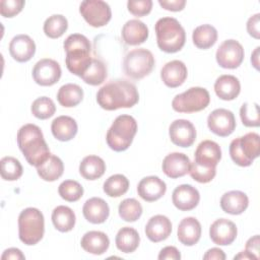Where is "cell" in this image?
Masks as SVG:
<instances>
[{
  "label": "cell",
  "instance_id": "6da1fadb",
  "mask_svg": "<svg viewBox=\"0 0 260 260\" xmlns=\"http://www.w3.org/2000/svg\"><path fill=\"white\" fill-rule=\"evenodd\" d=\"M139 101L136 86L125 79L112 80L103 85L96 92V102L107 111L121 108H132Z\"/></svg>",
  "mask_w": 260,
  "mask_h": 260
},
{
  "label": "cell",
  "instance_id": "7a4b0ae2",
  "mask_svg": "<svg viewBox=\"0 0 260 260\" xmlns=\"http://www.w3.org/2000/svg\"><path fill=\"white\" fill-rule=\"evenodd\" d=\"M17 144L26 161L34 167L42 165L50 155L49 146L41 128L35 124H25L17 131Z\"/></svg>",
  "mask_w": 260,
  "mask_h": 260
},
{
  "label": "cell",
  "instance_id": "3957f363",
  "mask_svg": "<svg viewBox=\"0 0 260 260\" xmlns=\"http://www.w3.org/2000/svg\"><path fill=\"white\" fill-rule=\"evenodd\" d=\"M66 52L65 63L67 69L74 75L81 77L91 64V45L89 40L81 34H72L63 43Z\"/></svg>",
  "mask_w": 260,
  "mask_h": 260
},
{
  "label": "cell",
  "instance_id": "277c9868",
  "mask_svg": "<svg viewBox=\"0 0 260 260\" xmlns=\"http://www.w3.org/2000/svg\"><path fill=\"white\" fill-rule=\"evenodd\" d=\"M155 35L158 48L166 53L179 52L185 45L186 32L178 19L162 17L155 22Z\"/></svg>",
  "mask_w": 260,
  "mask_h": 260
},
{
  "label": "cell",
  "instance_id": "5b68a950",
  "mask_svg": "<svg viewBox=\"0 0 260 260\" xmlns=\"http://www.w3.org/2000/svg\"><path fill=\"white\" fill-rule=\"evenodd\" d=\"M136 132V120L130 115H120L114 120L107 132V144L114 151H124L131 145Z\"/></svg>",
  "mask_w": 260,
  "mask_h": 260
},
{
  "label": "cell",
  "instance_id": "8992f818",
  "mask_svg": "<svg viewBox=\"0 0 260 260\" xmlns=\"http://www.w3.org/2000/svg\"><path fill=\"white\" fill-rule=\"evenodd\" d=\"M45 234V218L43 213L35 207L23 209L18 215V237L27 245L38 244Z\"/></svg>",
  "mask_w": 260,
  "mask_h": 260
},
{
  "label": "cell",
  "instance_id": "52a82bcc",
  "mask_svg": "<svg viewBox=\"0 0 260 260\" xmlns=\"http://www.w3.org/2000/svg\"><path fill=\"white\" fill-rule=\"evenodd\" d=\"M154 63V57L149 50L138 48L126 54L123 61V69L128 77L141 79L152 71Z\"/></svg>",
  "mask_w": 260,
  "mask_h": 260
},
{
  "label": "cell",
  "instance_id": "ba28073f",
  "mask_svg": "<svg viewBox=\"0 0 260 260\" xmlns=\"http://www.w3.org/2000/svg\"><path fill=\"white\" fill-rule=\"evenodd\" d=\"M210 103V95L206 88L190 87L177 94L172 101V108L178 113H196L204 110Z\"/></svg>",
  "mask_w": 260,
  "mask_h": 260
},
{
  "label": "cell",
  "instance_id": "9c48e42d",
  "mask_svg": "<svg viewBox=\"0 0 260 260\" xmlns=\"http://www.w3.org/2000/svg\"><path fill=\"white\" fill-rule=\"evenodd\" d=\"M79 12L84 20L93 27L106 25L112 17L110 5L103 0H84L79 5Z\"/></svg>",
  "mask_w": 260,
  "mask_h": 260
},
{
  "label": "cell",
  "instance_id": "30bf717a",
  "mask_svg": "<svg viewBox=\"0 0 260 260\" xmlns=\"http://www.w3.org/2000/svg\"><path fill=\"white\" fill-rule=\"evenodd\" d=\"M244 56L243 46L233 39L223 41L217 48L215 54L217 64L225 69L238 68L242 64Z\"/></svg>",
  "mask_w": 260,
  "mask_h": 260
},
{
  "label": "cell",
  "instance_id": "8fae6325",
  "mask_svg": "<svg viewBox=\"0 0 260 260\" xmlns=\"http://www.w3.org/2000/svg\"><path fill=\"white\" fill-rule=\"evenodd\" d=\"M31 74L34 80L39 85L51 86L59 81L62 70L57 61L50 58H44L35 64Z\"/></svg>",
  "mask_w": 260,
  "mask_h": 260
},
{
  "label": "cell",
  "instance_id": "7c38bea8",
  "mask_svg": "<svg viewBox=\"0 0 260 260\" xmlns=\"http://www.w3.org/2000/svg\"><path fill=\"white\" fill-rule=\"evenodd\" d=\"M207 126L215 135L226 137L236 129V119L232 111L215 109L207 117Z\"/></svg>",
  "mask_w": 260,
  "mask_h": 260
},
{
  "label": "cell",
  "instance_id": "4fadbf2b",
  "mask_svg": "<svg viewBox=\"0 0 260 260\" xmlns=\"http://www.w3.org/2000/svg\"><path fill=\"white\" fill-rule=\"evenodd\" d=\"M171 141L180 147L191 146L196 139V129L192 122L186 119H177L169 127Z\"/></svg>",
  "mask_w": 260,
  "mask_h": 260
},
{
  "label": "cell",
  "instance_id": "5bb4252c",
  "mask_svg": "<svg viewBox=\"0 0 260 260\" xmlns=\"http://www.w3.org/2000/svg\"><path fill=\"white\" fill-rule=\"evenodd\" d=\"M237 225L230 219L218 218L209 228L210 240L218 246L231 245L237 238Z\"/></svg>",
  "mask_w": 260,
  "mask_h": 260
},
{
  "label": "cell",
  "instance_id": "9a60e30c",
  "mask_svg": "<svg viewBox=\"0 0 260 260\" xmlns=\"http://www.w3.org/2000/svg\"><path fill=\"white\" fill-rule=\"evenodd\" d=\"M173 204L182 211H189L194 209L199 201V191L189 184H182L175 188L172 194Z\"/></svg>",
  "mask_w": 260,
  "mask_h": 260
},
{
  "label": "cell",
  "instance_id": "2e32d148",
  "mask_svg": "<svg viewBox=\"0 0 260 260\" xmlns=\"http://www.w3.org/2000/svg\"><path fill=\"white\" fill-rule=\"evenodd\" d=\"M190 166V158L185 153L172 152L164 158L161 169L166 176L171 179H177L189 173Z\"/></svg>",
  "mask_w": 260,
  "mask_h": 260
},
{
  "label": "cell",
  "instance_id": "e0dca14e",
  "mask_svg": "<svg viewBox=\"0 0 260 260\" xmlns=\"http://www.w3.org/2000/svg\"><path fill=\"white\" fill-rule=\"evenodd\" d=\"M11 57L20 63L29 61L36 53V44L27 35H17L12 38L9 44Z\"/></svg>",
  "mask_w": 260,
  "mask_h": 260
},
{
  "label": "cell",
  "instance_id": "ac0fdd59",
  "mask_svg": "<svg viewBox=\"0 0 260 260\" xmlns=\"http://www.w3.org/2000/svg\"><path fill=\"white\" fill-rule=\"evenodd\" d=\"M167 191L166 183L157 176H148L140 180L137 186L138 195L147 202H153L161 198Z\"/></svg>",
  "mask_w": 260,
  "mask_h": 260
},
{
  "label": "cell",
  "instance_id": "d6986e66",
  "mask_svg": "<svg viewBox=\"0 0 260 260\" xmlns=\"http://www.w3.org/2000/svg\"><path fill=\"white\" fill-rule=\"evenodd\" d=\"M188 75V70L184 62L173 60L164 65L160 70V78L162 82L171 88L182 85Z\"/></svg>",
  "mask_w": 260,
  "mask_h": 260
},
{
  "label": "cell",
  "instance_id": "ffe728a7",
  "mask_svg": "<svg viewBox=\"0 0 260 260\" xmlns=\"http://www.w3.org/2000/svg\"><path fill=\"white\" fill-rule=\"evenodd\" d=\"M194 161L205 166L216 168L217 164L221 159V149L220 146L212 140H203L201 141L194 154Z\"/></svg>",
  "mask_w": 260,
  "mask_h": 260
},
{
  "label": "cell",
  "instance_id": "44dd1931",
  "mask_svg": "<svg viewBox=\"0 0 260 260\" xmlns=\"http://www.w3.org/2000/svg\"><path fill=\"white\" fill-rule=\"evenodd\" d=\"M172 233V222L166 215L156 214L150 217L145 225V235L149 241L158 243L169 238Z\"/></svg>",
  "mask_w": 260,
  "mask_h": 260
},
{
  "label": "cell",
  "instance_id": "7402d4cb",
  "mask_svg": "<svg viewBox=\"0 0 260 260\" xmlns=\"http://www.w3.org/2000/svg\"><path fill=\"white\" fill-rule=\"evenodd\" d=\"M84 218L94 224L105 222L110 214V207L108 203L100 197H91L87 199L82 207Z\"/></svg>",
  "mask_w": 260,
  "mask_h": 260
},
{
  "label": "cell",
  "instance_id": "603a6c76",
  "mask_svg": "<svg viewBox=\"0 0 260 260\" xmlns=\"http://www.w3.org/2000/svg\"><path fill=\"white\" fill-rule=\"evenodd\" d=\"M122 40L129 46H138L148 38V27L139 19H130L122 27Z\"/></svg>",
  "mask_w": 260,
  "mask_h": 260
},
{
  "label": "cell",
  "instance_id": "cb8c5ba5",
  "mask_svg": "<svg viewBox=\"0 0 260 260\" xmlns=\"http://www.w3.org/2000/svg\"><path fill=\"white\" fill-rule=\"evenodd\" d=\"M177 237L179 242L185 246L197 244L201 237V224L198 219L193 216L183 218L178 225Z\"/></svg>",
  "mask_w": 260,
  "mask_h": 260
},
{
  "label": "cell",
  "instance_id": "d4e9b609",
  "mask_svg": "<svg viewBox=\"0 0 260 260\" xmlns=\"http://www.w3.org/2000/svg\"><path fill=\"white\" fill-rule=\"evenodd\" d=\"M249 205V198L246 193L233 190L225 192L220 198L221 209L229 214L238 215L243 213Z\"/></svg>",
  "mask_w": 260,
  "mask_h": 260
},
{
  "label": "cell",
  "instance_id": "484cf974",
  "mask_svg": "<svg viewBox=\"0 0 260 260\" xmlns=\"http://www.w3.org/2000/svg\"><path fill=\"white\" fill-rule=\"evenodd\" d=\"M81 248L90 254L102 255L110 246L109 237L100 231H89L85 233L80 241Z\"/></svg>",
  "mask_w": 260,
  "mask_h": 260
},
{
  "label": "cell",
  "instance_id": "4316f807",
  "mask_svg": "<svg viewBox=\"0 0 260 260\" xmlns=\"http://www.w3.org/2000/svg\"><path fill=\"white\" fill-rule=\"evenodd\" d=\"M214 91L219 99L223 101H233L240 94V80L231 74L220 75L214 82Z\"/></svg>",
  "mask_w": 260,
  "mask_h": 260
},
{
  "label": "cell",
  "instance_id": "83f0119b",
  "mask_svg": "<svg viewBox=\"0 0 260 260\" xmlns=\"http://www.w3.org/2000/svg\"><path fill=\"white\" fill-rule=\"evenodd\" d=\"M53 136L59 141H69L75 137L78 131L76 121L69 116H59L51 124Z\"/></svg>",
  "mask_w": 260,
  "mask_h": 260
},
{
  "label": "cell",
  "instance_id": "f1b7e54d",
  "mask_svg": "<svg viewBox=\"0 0 260 260\" xmlns=\"http://www.w3.org/2000/svg\"><path fill=\"white\" fill-rule=\"evenodd\" d=\"M116 247L123 253H133L139 246L140 237L138 232L130 226L120 229L115 238Z\"/></svg>",
  "mask_w": 260,
  "mask_h": 260
},
{
  "label": "cell",
  "instance_id": "f546056e",
  "mask_svg": "<svg viewBox=\"0 0 260 260\" xmlns=\"http://www.w3.org/2000/svg\"><path fill=\"white\" fill-rule=\"evenodd\" d=\"M106 172V162L98 155L85 156L79 165V174L86 180H96Z\"/></svg>",
  "mask_w": 260,
  "mask_h": 260
},
{
  "label": "cell",
  "instance_id": "4dcf8cb0",
  "mask_svg": "<svg viewBox=\"0 0 260 260\" xmlns=\"http://www.w3.org/2000/svg\"><path fill=\"white\" fill-rule=\"evenodd\" d=\"M52 222L56 230L61 233H67L73 230L76 221L74 211L65 205H59L52 211Z\"/></svg>",
  "mask_w": 260,
  "mask_h": 260
},
{
  "label": "cell",
  "instance_id": "1f68e13d",
  "mask_svg": "<svg viewBox=\"0 0 260 260\" xmlns=\"http://www.w3.org/2000/svg\"><path fill=\"white\" fill-rule=\"evenodd\" d=\"M64 172V165L60 157L51 153V155L39 167H37V173L47 182H53L58 180Z\"/></svg>",
  "mask_w": 260,
  "mask_h": 260
},
{
  "label": "cell",
  "instance_id": "d6a6232c",
  "mask_svg": "<svg viewBox=\"0 0 260 260\" xmlns=\"http://www.w3.org/2000/svg\"><path fill=\"white\" fill-rule=\"evenodd\" d=\"M83 100V89L75 83H66L62 85L57 92L58 103L65 108L77 106Z\"/></svg>",
  "mask_w": 260,
  "mask_h": 260
},
{
  "label": "cell",
  "instance_id": "836d02e7",
  "mask_svg": "<svg viewBox=\"0 0 260 260\" xmlns=\"http://www.w3.org/2000/svg\"><path fill=\"white\" fill-rule=\"evenodd\" d=\"M192 40L197 48L203 50L209 49L217 41V30L211 24H201L193 30Z\"/></svg>",
  "mask_w": 260,
  "mask_h": 260
},
{
  "label": "cell",
  "instance_id": "e575fe53",
  "mask_svg": "<svg viewBox=\"0 0 260 260\" xmlns=\"http://www.w3.org/2000/svg\"><path fill=\"white\" fill-rule=\"evenodd\" d=\"M107 75L108 71L105 63L98 58H92L91 64L83 73L81 78L89 85H100L106 80Z\"/></svg>",
  "mask_w": 260,
  "mask_h": 260
},
{
  "label": "cell",
  "instance_id": "d590c367",
  "mask_svg": "<svg viewBox=\"0 0 260 260\" xmlns=\"http://www.w3.org/2000/svg\"><path fill=\"white\" fill-rule=\"evenodd\" d=\"M104 192L110 197H120L129 189V180L122 174L110 176L103 185Z\"/></svg>",
  "mask_w": 260,
  "mask_h": 260
},
{
  "label": "cell",
  "instance_id": "8d00e7d4",
  "mask_svg": "<svg viewBox=\"0 0 260 260\" xmlns=\"http://www.w3.org/2000/svg\"><path fill=\"white\" fill-rule=\"evenodd\" d=\"M239 144L245 157L253 162L260 154V136L255 132H250L239 137Z\"/></svg>",
  "mask_w": 260,
  "mask_h": 260
},
{
  "label": "cell",
  "instance_id": "74e56055",
  "mask_svg": "<svg viewBox=\"0 0 260 260\" xmlns=\"http://www.w3.org/2000/svg\"><path fill=\"white\" fill-rule=\"evenodd\" d=\"M68 28V20L62 14H53L49 16L44 22V32L51 39H58Z\"/></svg>",
  "mask_w": 260,
  "mask_h": 260
},
{
  "label": "cell",
  "instance_id": "f35d334b",
  "mask_svg": "<svg viewBox=\"0 0 260 260\" xmlns=\"http://www.w3.org/2000/svg\"><path fill=\"white\" fill-rule=\"evenodd\" d=\"M120 217L127 222L136 221L142 214V206L135 198L124 199L118 207Z\"/></svg>",
  "mask_w": 260,
  "mask_h": 260
},
{
  "label": "cell",
  "instance_id": "ab89813d",
  "mask_svg": "<svg viewBox=\"0 0 260 260\" xmlns=\"http://www.w3.org/2000/svg\"><path fill=\"white\" fill-rule=\"evenodd\" d=\"M1 177L5 181H16L23 173L20 161L13 156H4L1 158Z\"/></svg>",
  "mask_w": 260,
  "mask_h": 260
},
{
  "label": "cell",
  "instance_id": "60d3db41",
  "mask_svg": "<svg viewBox=\"0 0 260 260\" xmlns=\"http://www.w3.org/2000/svg\"><path fill=\"white\" fill-rule=\"evenodd\" d=\"M31 114L41 120H46L52 117L56 112L54 102L48 96H41L36 99L30 107Z\"/></svg>",
  "mask_w": 260,
  "mask_h": 260
},
{
  "label": "cell",
  "instance_id": "b9f144b4",
  "mask_svg": "<svg viewBox=\"0 0 260 260\" xmlns=\"http://www.w3.org/2000/svg\"><path fill=\"white\" fill-rule=\"evenodd\" d=\"M58 193L62 199L68 202H75L83 195V187L74 180H65L58 187Z\"/></svg>",
  "mask_w": 260,
  "mask_h": 260
},
{
  "label": "cell",
  "instance_id": "7bdbcfd3",
  "mask_svg": "<svg viewBox=\"0 0 260 260\" xmlns=\"http://www.w3.org/2000/svg\"><path fill=\"white\" fill-rule=\"evenodd\" d=\"M240 117L246 127H258L260 125L259 106L257 103H245L240 109Z\"/></svg>",
  "mask_w": 260,
  "mask_h": 260
},
{
  "label": "cell",
  "instance_id": "ee69618b",
  "mask_svg": "<svg viewBox=\"0 0 260 260\" xmlns=\"http://www.w3.org/2000/svg\"><path fill=\"white\" fill-rule=\"evenodd\" d=\"M189 174L193 180L204 184L213 180L216 175V168L205 167L193 161L191 162Z\"/></svg>",
  "mask_w": 260,
  "mask_h": 260
},
{
  "label": "cell",
  "instance_id": "f6af8a7d",
  "mask_svg": "<svg viewBox=\"0 0 260 260\" xmlns=\"http://www.w3.org/2000/svg\"><path fill=\"white\" fill-rule=\"evenodd\" d=\"M127 8L130 13L137 17L144 16L151 11V0H129L127 2Z\"/></svg>",
  "mask_w": 260,
  "mask_h": 260
},
{
  "label": "cell",
  "instance_id": "bcb514c9",
  "mask_svg": "<svg viewBox=\"0 0 260 260\" xmlns=\"http://www.w3.org/2000/svg\"><path fill=\"white\" fill-rule=\"evenodd\" d=\"M24 4L25 2L23 0H1V15L4 17H13L22 10Z\"/></svg>",
  "mask_w": 260,
  "mask_h": 260
},
{
  "label": "cell",
  "instance_id": "7dc6e473",
  "mask_svg": "<svg viewBox=\"0 0 260 260\" xmlns=\"http://www.w3.org/2000/svg\"><path fill=\"white\" fill-rule=\"evenodd\" d=\"M230 155L231 158L233 159V161L235 164H237L240 167H249L252 165V162L250 160H248L244 153L242 152L241 148H240V144H239V137L232 140L231 144H230Z\"/></svg>",
  "mask_w": 260,
  "mask_h": 260
},
{
  "label": "cell",
  "instance_id": "c3c4849f",
  "mask_svg": "<svg viewBox=\"0 0 260 260\" xmlns=\"http://www.w3.org/2000/svg\"><path fill=\"white\" fill-rule=\"evenodd\" d=\"M260 13H256L249 17L247 21V31L254 39L260 38Z\"/></svg>",
  "mask_w": 260,
  "mask_h": 260
},
{
  "label": "cell",
  "instance_id": "681fc988",
  "mask_svg": "<svg viewBox=\"0 0 260 260\" xmlns=\"http://www.w3.org/2000/svg\"><path fill=\"white\" fill-rule=\"evenodd\" d=\"M159 260H180L181 253L174 246H167L162 248L157 257Z\"/></svg>",
  "mask_w": 260,
  "mask_h": 260
},
{
  "label": "cell",
  "instance_id": "f907efd6",
  "mask_svg": "<svg viewBox=\"0 0 260 260\" xmlns=\"http://www.w3.org/2000/svg\"><path fill=\"white\" fill-rule=\"evenodd\" d=\"M158 4L166 10L181 11L186 5L185 0H158Z\"/></svg>",
  "mask_w": 260,
  "mask_h": 260
},
{
  "label": "cell",
  "instance_id": "816d5d0a",
  "mask_svg": "<svg viewBox=\"0 0 260 260\" xmlns=\"http://www.w3.org/2000/svg\"><path fill=\"white\" fill-rule=\"evenodd\" d=\"M259 235H255L252 238H250L246 242L245 250L256 257V259H259Z\"/></svg>",
  "mask_w": 260,
  "mask_h": 260
},
{
  "label": "cell",
  "instance_id": "f5cc1de1",
  "mask_svg": "<svg viewBox=\"0 0 260 260\" xmlns=\"http://www.w3.org/2000/svg\"><path fill=\"white\" fill-rule=\"evenodd\" d=\"M1 259L2 260H23L25 259V256L22 254V252L17 249V248H9V249H6L2 256H1Z\"/></svg>",
  "mask_w": 260,
  "mask_h": 260
},
{
  "label": "cell",
  "instance_id": "db71d44e",
  "mask_svg": "<svg viewBox=\"0 0 260 260\" xmlns=\"http://www.w3.org/2000/svg\"><path fill=\"white\" fill-rule=\"evenodd\" d=\"M204 260H224L225 254L219 248H211L203 255Z\"/></svg>",
  "mask_w": 260,
  "mask_h": 260
},
{
  "label": "cell",
  "instance_id": "11a10c76",
  "mask_svg": "<svg viewBox=\"0 0 260 260\" xmlns=\"http://www.w3.org/2000/svg\"><path fill=\"white\" fill-rule=\"evenodd\" d=\"M259 49L260 47H257L254 52L252 53V56H251V62H252V65L255 67V69H259Z\"/></svg>",
  "mask_w": 260,
  "mask_h": 260
},
{
  "label": "cell",
  "instance_id": "9f6ffc18",
  "mask_svg": "<svg viewBox=\"0 0 260 260\" xmlns=\"http://www.w3.org/2000/svg\"><path fill=\"white\" fill-rule=\"evenodd\" d=\"M234 259H235V260H236V259H254V260H257L255 256H253L252 254H250V253L247 252L246 250L240 252L238 255H236V256L234 257Z\"/></svg>",
  "mask_w": 260,
  "mask_h": 260
}]
</instances>
